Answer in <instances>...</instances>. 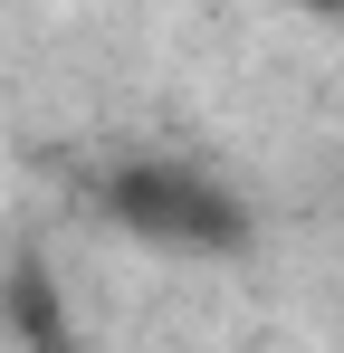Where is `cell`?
<instances>
[{
  "mask_svg": "<svg viewBox=\"0 0 344 353\" xmlns=\"http://www.w3.org/2000/svg\"><path fill=\"white\" fill-rule=\"evenodd\" d=\"M306 10H335V19H344V0H306Z\"/></svg>",
  "mask_w": 344,
  "mask_h": 353,
  "instance_id": "3957f363",
  "label": "cell"
},
{
  "mask_svg": "<svg viewBox=\"0 0 344 353\" xmlns=\"http://www.w3.org/2000/svg\"><path fill=\"white\" fill-rule=\"evenodd\" d=\"M106 220L124 239H144V248H163V258H229V248H249V201L229 191L220 172H201V163H182V153H134V163H115L106 172Z\"/></svg>",
  "mask_w": 344,
  "mask_h": 353,
  "instance_id": "6da1fadb",
  "label": "cell"
},
{
  "mask_svg": "<svg viewBox=\"0 0 344 353\" xmlns=\"http://www.w3.org/2000/svg\"><path fill=\"white\" fill-rule=\"evenodd\" d=\"M0 305H10V325H19V344H29V353H77V334H67V315H57L48 268H39V258H19V268H10Z\"/></svg>",
  "mask_w": 344,
  "mask_h": 353,
  "instance_id": "7a4b0ae2",
  "label": "cell"
}]
</instances>
